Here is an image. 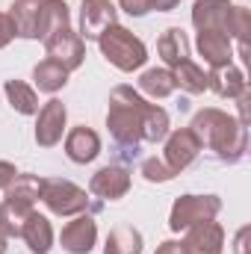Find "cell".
<instances>
[{"label":"cell","instance_id":"obj_1","mask_svg":"<svg viewBox=\"0 0 251 254\" xmlns=\"http://www.w3.org/2000/svg\"><path fill=\"white\" fill-rule=\"evenodd\" d=\"M189 130L198 136L201 148H210L216 151V157L222 163H240L249 151V127L240 125V119L216 110V107H207V110H198Z\"/></svg>","mask_w":251,"mask_h":254},{"label":"cell","instance_id":"obj_2","mask_svg":"<svg viewBox=\"0 0 251 254\" xmlns=\"http://www.w3.org/2000/svg\"><path fill=\"white\" fill-rule=\"evenodd\" d=\"M148 110H151V101L142 98L133 86H116L110 95L107 127H110L113 139L133 157H136L139 142H142V127H145Z\"/></svg>","mask_w":251,"mask_h":254},{"label":"cell","instance_id":"obj_3","mask_svg":"<svg viewBox=\"0 0 251 254\" xmlns=\"http://www.w3.org/2000/svg\"><path fill=\"white\" fill-rule=\"evenodd\" d=\"M98 48H101V54H104V60L110 65H116L119 71H139L142 65L148 63V48H145V42L139 39V36H133L127 27L122 24H113V27H107L101 36H98Z\"/></svg>","mask_w":251,"mask_h":254},{"label":"cell","instance_id":"obj_4","mask_svg":"<svg viewBox=\"0 0 251 254\" xmlns=\"http://www.w3.org/2000/svg\"><path fill=\"white\" fill-rule=\"evenodd\" d=\"M54 216H80L89 210V195L77 184L63 181V178H45L42 198H39Z\"/></svg>","mask_w":251,"mask_h":254},{"label":"cell","instance_id":"obj_5","mask_svg":"<svg viewBox=\"0 0 251 254\" xmlns=\"http://www.w3.org/2000/svg\"><path fill=\"white\" fill-rule=\"evenodd\" d=\"M219 210H222V198L219 195H181L172 204L169 228L175 234H181V231H187L189 225H195V222L216 219Z\"/></svg>","mask_w":251,"mask_h":254},{"label":"cell","instance_id":"obj_6","mask_svg":"<svg viewBox=\"0 0 251 254\" xmlns=\"http://www.w3.org/2000/svg\"><path fill=\"white\" fill-rule=\"evenodd\" d=\"M45 51H48L51 60H57V63L63 65L65 71H77V68L83 65V60H86V42H83L80 33L71 30V27L51 33V36L45 39Z\"/></svg>","mask_w":251,"mask_h":254},{"label":"cell","instance_id":"obj_7","mask_svg":"<svg viewBox=\"0 0 251 254\" xmlns=\"http://www.w3.org/2000/svg\"><path fill=\"white\" fill-rule=\"evenodd\" d=\"M163 142H166L163 160H166V166H169L175 175H181L184 169H189V166L195 163V157L201 154V142H198V136H195L189 127L169 130V136H166Z\"/></svg>","mask_w":251,"mask_h":254},{"label":"cell","instance_id":"obj_8","mask_svg":"<svg viewBox=\"0 0 251 254\" xmlns=\"http://www.w3.org/2000/svg\"><path fill=\"white\" fill-rule=\"evenodd\" d=\"M119 24V9L113 0H83L80 3V39L83 42H98V36Z\"/></svg>","mask_w":251,"mask_h":254},{"label":"cell","instance_id":"obj_9","mask_svg":"<svg viewBox=\"0 0 251 254\" xmlns=\"http://www.w3.org/2000/svg\"><path fill=\"white\" fill-rule=\"evenodd\" d=\"M36 142L39 148H54L63 142V133H65V122H68V110H65L63 101L51 98L39 113H36Z\"/></svg>","mask_w":251,"mask_h":254},{"label":"cell","instance_id":"obj_10","mask_svg":"<svg viewBox=\"0 0 251 254\" xmlns=\"http://www.w3.org/2000/svg\"><path fill=\"white\" fill-rule=\"evenodd\" d=\"M9 18L15 24V36L27 42L42 39V21H45V0H15L9 6Z\"/></svg>","mask_w":251,"mask_h":254},{"label":"cell","instance_id":"obj_11","mask_svg":"<svg viewBox=\"0 0 251 254\" xmlns=\"http://www.w3.org/2000/svg\"><path fill=\"white\" fill-rule=\"evenodd\" d=\"M98 243V222L89 213L74 216L60 234V246L68 254H89Z\"/></svg>","mask_w":251,"mask_h":254},{"label":"cell","instance_id":"obj_12","mask_svg":"<svg viewBox=\"0 0 251 254\" xmlns=\"http://www.w3.org/2000/svg\"><path fill=\"white\" fill-rule=\"evenodd\" d=\"M189 254H222L225 249V228L213 219L195 222L187 228V237L181 240Z\"/></svg>","mask_w":251,"mask_h":254},{"label":"cell","instance_id":"obj_13","mask_svg":"<svg viewBox=\"0 0 251 254\" xmlns=\"http://www.w3.org/2000/svg\"><path fill=\"white\" fill-rule=\"evenodd\" d=\"M89 192L104 198V201H119L130 192V172L125 166H104L92 175Z\"/></svg>","mask_w":251,"mask_h":254},{"label":"cell","instance_id":"obj_14","mask_svg":"<svg viewBox=\"0 0 251 254\" xmlns=\"http://www.w3.org/2000/svg\"><path fill=\"white\" fill-rule=\"evenodd\" d=\"M231 6H234L231 0H195L192 3V27L195 30L225 33L228 30V18H231Z\"/></svg>","mask_w":251,"mask_h":254},{"label":"cell","instance_id":"obj_15","mask_svg":"<svg viewBox=\"0 0 251 254\" xmlns=\"http://www.w3.org/2000/svg\"><path fill=\"white\" fill-rule=\"evenodd\" d=\"M65 154H68L71 163L86 166V163H92V160L101 154V136L86 125L71 127L68 136H65Z\"/></svg>","mask_w":251,"mask_h":254},{"label":"cell","instance_id":"obj_16","mask_svg":"<svg viewBox=\"0 0 251 254\" xmlns=\"http://www.w3.org/2000/svg\"><path fill=\"white\" fill-rule=\"evenodd\" d=\"M195 48L204 57V63L210 68H222V65L234 63V45L225 33H213V30H198L195 36Z\"/></svg>","mask_w":251,"mask_h":254},{"label":"cell","instance_id":"obj_17","mask_svg":"<svg viewBox=\"0 0 251 254\" xmlns=\"http://www.w3.org/2000/svg\"><path fill=\"white\" fill-rule=\"evenodd\" d=\"M207 89H213L219 98L237 101L249 89V83H246V74L231 63V65H222V68H210L207 71Z\"/></svg>","mask_w":251,"mask_h":254},{"label":"cell","instance_id":"obj_18","mask_svg":"<svg viewBox=\"0 0 251 254\" xmlns=\"http://www.w3.org/2000/svg\"><path fill=\"white\" fill-rule=\"evenodd\" d=\"M21 240L27 243V249L33 254H48L54 249V228H51V219L42 216V213H30L24 228H21Z\"/></svg>","mask_w":251,"mask_h":254},{"label":"cell","instance_id":"obj_19","mask_svg":"<svg viewBox=\"0 0 251 254\" xmlns=\"http://www.w3.org/2000/svg\"><path fill=\"white\" fill-rule=\"evenodd\" d=\"M178 92V80L172 74V68H148L139 77V95L151 98V101H163L169 95Z\"/></svg>","mask_w":251,"mask_h":254},{"label":"cell","instance_id":"obj_20","mask_svg":"<svg viewBox=\"0 0 251 254\" xmlns=\"http://www.w3.org/2000/svg\"><path fill=\"white\" fill-rule=\"evenodd\" d=\"M42 187H45V178H39V175H15V181L3 190L6 192L3 201H12V204L36 210V201L42 198Z\"/></svg>","mask_w":251,"mask_h":254},{"label":"cell","instance_id":"obj_21","mask_svg":"<svg viewBox=\"0 0 251 254\" xmlns=\"http://www.w3.org/2000/svg\"><path fill=\"white\" fill-rule=\"evenodd\" d=\"M68 74H71V71H65L57 60L48 57V60H42V63L33 68V86H36L39 92H45V95H57L60 89H65Z\"/></svg>","mask_w":251,"mask_h":254},{"label":"cell","instance_id":"obj_22","mask_svg":"<svg viewBox=\"0 0 251 254\" xmlns=\"http://www.w3.org/2000/svg\"><path fill=\"white\" fill-rule=\"evenodd\" d=\"M157 54L163 57V63L169 65V68H175L178 63L189 60V39H187V33H184L181 27H169V30L160 36V42H157Z\"/></svg>","mask_w":251,"mask_h":254},{"label":"cell","instance_id":"obj_23","mask_svg":"<svg viewBox=\"0 0 251 254\" xmlns=\"http://www.w3.org/2000/svg\"><path fill=\"white\" fill-rule=\"evenodd\" d=\"M104 254H142V234L133 225H116L107 234Z\"/></svg>","mask_w":251,"mask_h":254},{"label":"cell","instance_id":"obj_24","mask_svg":"<svg viewBox=\"0 0 251 254\" xmlns=\"http://www.w3.org/2000/svg\"><path fill=\"white\" fill-rule=\"evenodd\" d=\"M3 92H6L9 107H12L15 113H21V116H36V113H39V95H36L33 86H27V83H21V80H6Z\"/></svg>","mask_w":251,"mask_h":254},{"label":"cell","instance_id":"obj_25","mask_svg":"<svg viewBox=\"0 0 251 254\" xmlns=\"http://www.w3.org/2000/svg\"><path fill=\"white\" fill-rule=\"evenodd\" d=\"M172 74H175V80H178V89H184V92H189V95L207 92V71H204L198 63L184 60V63H178L175 68H172Z\"/></svg>","mask_w":251,"mask_h":254},{"label":"cell","instance_id":"obj_26","mask_svg":"<svg viewBox=\"0 0 251 254\" xmlns=\"http://www.w3.org/2000/svg\"><path fill=\"white\" fill-rule=\"evenodd\" d=\"M71 27V12H68V3L65 0H45V21H42V42L57 33Z\"/></svg>","mask_w":251,"mask_h":254},{"label":"cell","instance_id":"obj_27","mask_svg":"<svg viewBox=\"0 0 251 254\" xmlns=\"http://www.w3.org/2000/svg\"><path fill=\"white\" fill-rule=\"evenodd\" d=\"M33 210L30 207H21V204H12V201H0V231L12 240V237H21V228L27 222Z\"/></svg>","mask_w":251,"mask_h":254},{"label":"cell","instance_id":"obj_28","mask_svg":"<svg viewBox=\"0 0 251 254\" xmlns=\"http://www.w3.org/2000/svg\"><path fill=\"white\" fill-rule=\"evenodd\" d=\"M169 113L160 104H151L148 116H145V127H142V139L145 142H163L169 136Z\"/></svg>","mask_w":251,"mask_h":254},{"label":"cell","instance_id":"obj_29","mask_svg":"<svg viewBox=\"0 0 251 254\" xmlns=\"http://www.w3.org/2000/svg\"><path fill=\"white\" fill-rule=\"evenodd\" d=\"M228 39L249 45V33H251V9L249 6H231V18H228Z\"/></svg>","mask_w":251,"mask_h":254},{"label":"cell","instance_id":"obj_30","mask_svg":"<svg viewBox=\"0 0 251 254\" xmlns=\"http://www.w3.org/2000/svg\"><path fill=\"white\" fill-rule=\"evenodd\" d=\"M142 178H145L148 184H169V181L175 178V172L166 166L163 157H148V160L142 163Z\"/></svg>","mask_w":251,"mask_h":254},{"label":"cell","instance_id":"obj_31","mask_svg":"<svg viewBox=\"0 0 251 254\" xmlns=\"http://www.w3.org/2000/svg\"><path fill=\"white\" fill-rule=\"evenodd\" d=\"M119 6L125 9L130 18H142L148 12H154V0H119Z\"/></svg>","mask_w":251,"mask_h":254},{"label":"cell","instance_id":"obj_32","mask_svg":"<svg viewBox=\"0 0 251 254\" xmlns=\"http://www.w3.org/2000/svg\"><path fill=\"white\" fill-rule=\"evenodd\" d=\"M15 39V24L9 18V12H0V51Z\"/></svg>","mask_w":251,"mask_h":254},{"label":"cell","instance_id":"obj_33","mask_svg":"<svg viewBox=\"0 0 251 254\" xmlns=\"http://www.w3.org/2000/svg\"><path fill=\"white\" fill-rule=\"evenodd\" d=\"M15 175H18V172H15V166H12L9 160H0V192L15 181Z\"/></svg>","mask_w":251,"mask_h":254},{"label":"cell","instance_id":"obj_34","mask_svg":"<svg viewBox=\"0 0 251 254\" xmlns=\"http://www.w3.org/2000/svg\"><path fill=\"white\" fill-rule=\"evenodd\" d=\"M157 254H189V252L184 249V243H178V240H166V243L157 246Z\"/></svg>","mask_w":251,"mask_h":254},{"label":"cell","instance_id":"obj_35","mask_svg":"<svg viewBox=\"0 0 251 254\" xmlns=\"http://www.w3.org/2000/svg\"><path fill=\"white\" fill-rule=\"evenodd\" d=\"M249 101H251V95H249V89L237 98V107H240V125H246L249 127Z\"/></svg>","mask_w":251,"mask_h":254},{"label":"cell","instance_id":"obj_36","mask_svg":"<svg viewBox=\"0 0 251 254\" xmlns=\"http://www.w3.org/2000/svg\"><path fill=\"white\" fill-rule=\"evenodd\" d=\"M178 3H181V0H154V9H157V12H172Z\"/></svg>","mask_w":251,"mask_h":254},{"label":"cell","instance_id":"obj_37","mask_svg":"<svg viewBox=\"0 0 251 254\" xmlns=\"http://www.w3.org/2000/svg\"><path fill=\"white\" fill-rule=\"evenodd\" d=\"M6 243H9V237L0 231V254H6Z\"/></svg>","mask_w":251,"mask_h":254}]
</instances>
